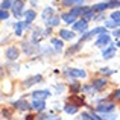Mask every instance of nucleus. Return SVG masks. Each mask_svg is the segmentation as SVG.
<instances>
[{
	"label": "nucleus",
	"instance_id": "f257e3e1",
	"mask_svg": "<svg viewBox=\"0 0 120 120\" xmlns=\"http://www.w3.org/2000/svg\"><path fill=\"white\" fill-rule=\"evenodd\" d=\"M109 44H111V37H109L108 34H102V35H99V38L96 40L94 46L96 47H105V46H109Z\"/></svg>",
	"mask_w": 120,
	"mask_h": 120
},
{
	"label": "nucleus",
	"instance_id": "f03ea898",
	"mask_svg": "<svg viewBox=\"0 0 120 120\" xmlns=\"http://www.w3.org/2000/svg\"><path fill=\"white\" fill-rule=\"evenodd\" d=\"M114 103H99L96 106V111L97 112H102V114H108V112H112L114 111Z\"/></svg>",
	"mask_w": 120,
	"mask_h": 120
},
{
	"label": "nucleus",
	"instance_id": "7ed1b4c3",
	"mask_svg": "<svg viewBox=\"0 0 120 120\" xmlns=\"http://www.w3.org/2000/svg\"><path fill=\"white\" fill-rule=\"evenodd\" d=\"M12 12L17 18H20L23 15V0H15L12 3Z\"/></svg>",
	"mask_w": 120,
	"mask_h": 120
},
{
	"label": "nucleus",
	"instance_id": "20e7f679",
	"mask_svg": "<svg viewBox=\"0 0 120 120\" xmlns=\"http://www.w3.org/2000/svg\"><path fill=\"white\" fill-rule=\"evenodd\" d=\"M50 96V91L49 90H41V91H34L32 93V99L34 100H44Z\"/></svg>",
	"mask_w": 120,
	"mask_h": 120
},
{
	"label": "nucleus",
	"instance_id": "39448f33",
	"mask_svg": "<svg viewBox=\"0 0 120 120\" xmlns=\"http://www.w3.org/2000/svg\"><path fill=\"white\" fill-rule=\"evenodd\" d=\"M102 55H103V58H105V59L114 58V56H116V44H109V46L102 52Z\"/></svg>",
	"mask_w": 120,
	"mask_h": 120
},
{
	"label": "nucleus",
	"instance_id": "423d86ee",
	"mask_svg": "<svg viewBox=\"0 0 120 120\" xmlns=\"http://www.w3.org/2000/svg\"><path fill=\"white\" fill-rule=\"evenodd\" d=\"M67 76H73V78H82L84 79L87 76V71L85 70H81V68H70L67 71Z\"/></svg>",
	"mask_w": 120,
	"mask_h": 120
},
{
	"label": "nucleus",
	"instance_id": "0eeeda50",
	"mask_svg": "<svg viewBox=\"0 0 120 120\" xmlns=\"http://www.w3.org/2000/svg\"><path fill=\"white\" fill-rule=\"evenodd\" d=\"M6 56H8V59H11V61H15V59L20 56V50H18L17 47H9V49L6 50Z\"/></svg>",
	"mask_w": 120,
	"mask_h": 120
},
{
	"label": "nucleus",
	"instance_id": "6e6552de",
	"mask_svg": "<svg viewBox=\"0 0 120 120\" xmlns=\"http://www.w3.org/2000/svg\"><path fill=\"white\" fill-rule=\"evenodd\" d=\"M73 27H75V30H81V32H85V30H87V27H88V21L82 18V20L76 21V23L73 24Z\"/></svg>",
	"mask_w": 120,
	"mask_h": 120
},
{
	"label": "nucleus",
	"instance_id": "1a4fd4ad",
	"mask_svg": "<svg viewBox=\"0 0 120 120\" xmlns=\"http://www.w3.org/2000/svg\"><path fill=\"white\" fill-rule=\"evenodd\" d=\"M30 108L41 112V111H44V108H46V102H44V100H34L32 105H30Z\"/></svg>",
	"mask_w": 120,
	"mask_h": 120
},
{
	"label": "nucleus",
	"instance_id": "9d476101",
	"mask_svg": "<svg viewBox=\"0 0 120 120\" xmlns=\"http://www.w3.org/2000/svg\"><path fill=\"white\" fill-rule=\"evenodd\" d=\"M35 17H37V14H35V11H34V9L26 11V12H24V21H26V24H30L34 20H35Z\"/></svg>",
	"mask_w": 120,
	"mask_h": 120
},
{
	"label": "nucleus",
	"instance_id": "9b49d317",
	"mask_svg": "<svg viewBox=\"0 0 120 120\" xmlns=\"http://www.w3.org/2000/svg\"><path fill=\"white\" fill-rule=\"evenodd\" d=\"M59 37H61V40H73L75 38V32L67 30V29H62L61 32H59Z\"/></svg>",
	"mask_w": 120,
	"mask_h": 120
},
{
	"label": "nucleus",
	"instance_id": "f8f14e48",
	"mask_svg": "<svg viewBox=\"0 0 120 120\" xmlns=\"http://www.w3.org/2000/svg\"><path fill=\"white\" fill-rule=\"evenodd\" d=\"M91 85H93L96 90H102V88L106 87V79H94Z\"/></svg>",
	"mask_w": 120,
	"mask_h": 120
},
{
	"label": "nucleus",
	"instance_id": "ddd939ff",
	"mask_svg": "<svg viewBox=\"0 0 120 120\" xmlns=\"http://www.w3.org/2000/svg\"><path fill=\"white\" fill-rule=\"evenodd\" d=\"M14 106L17 109H20V111H26L27 108H30V105H27L26 100H17V102L14 103Z\"/></svg>",
	"mask_w": 120,
	"mask_h": 120
},
{
	"label": "nucleus",
	"instance_id": "4468645a",
	"mask_svg": "<svg viewBox=\"0 0 120 120\" xmlns=\"http://www.w3.org/2000/svg\"><path fill=\"white\" fill-rule=\"evenodd\" d=\"M61 18L64 20V23H67V24H75V23H76V21H75V20H76V17H73L70 12H67V14H62Z\"/></svg>",
	"mask_w": 120,
	"mask_h": 120
},
{
	"label": "nucleus",
	"instance_id": "2eb2a0df",
	"mask_svg": "<svg viewBox=\"0 0 120 120\" xmlns=\"http://www.w3.org/2000/svg\"><path fill=\"white\" fill-rule=\"evenodd\" d=\"M26 26H27L26 21H18V23L15 24V35L21 37V34H23V29H24Z\"/></svg>",
	"mask_w": 120,
	"mask_h": 120
},
{
	"label": "nucleus",
	"instance_id": "dca6fc26",
	"mask_svg": "<svg viewBox=\"0 0 120 120\" xmlns=\"http://www.w3.org/2000/svg\"><path fill=\"white\" fill-rule=\"evenodd\" d=\"M70 102L75 103L76 106H81L82 103H84V96H78V94H73V96L70 97Z\"/></svg>",
	"mask_w": 120,
	"mask_h": 120
},
{
	"label": "nucleus",
	"instance_id": "f3484780",
	"mask_svg": "<svg viewBox=\"0 0 120 120\" xmlns=\"http://www.w3.org/2000/svg\"><path fill=\"white\" fill-rule=\"evenodd\" d=\"M64 111L67 112V114H75V112H78V106L70 102V103H67V105L64 106Z\"/></svg>",
	"mask_w": 120,
	"mask_h": 120
},
{
	"label": "nucleus",
	"instance_id": "a211bd4d",
	"mask_svg": "<svg viewBox=\"0 0 120 120\" xmlns=\"http://www.w3.org/2000/svg\"><path fill=\"white\" fill-rule=\"evenodd\" d=\"M43 81V76L41 75H37V76H34V78H30V79H27L26 81V87H29V85H32V84H40V82Z\"/></svg>",
	"mask_w": 120,
	"mask_h": 120
},
{
	"label": "nucleus",
	"instance_id": "6ab92c4d",
	"mask_svg": "<svg viewBox=\"0 0 120 120\" xmlns=\"http://www.w3.org/2000/svg\"><path fill=\"white\" fill-rule=\"evenodd\" d=\"M52 46H53V49L55 50H58V52H61L62 50V40H58V38H52Z\"/></svg>",
	"mask_w": 120,
	"mask_h": 120
},
{
	"label": "nucleus",
	"instance_id": "aec40b11",
	"mask_svg": "<svg viewBox=\"0 0 120 120\" xmlns=\"http://www.w3.org/2000/svg\"><path fill=\"white\" fill-rule=\"evenodd\" d=\"M91 9H93L94 12H102V11H105V9H108V5H106V3H96Z\"/></svg>",
	"mask_w": 120,
	"mask_h": 120
},
{
	"label": "nucleus",
	"instance_id": "412c9836",
	"mask_svg": "<svg viewBox=\"0 0 120 120\" xmlns=\"http://www.w3.org/2000/svg\"><path fill=\"white\" fill-rule=\"evenodd\" d=\"M52 15H53V8H46L43 11V18L44 20H49V18H52Z\"/></svg>",
	"mask_w": 120,
	"mask_h": 120
},
{
	"label": "nucleus",
	"instance_id": "4be33fe9",
	"mask_svg": "<svg viewBox=\"0 0 120 120\" xmlns=\"http://www.w3.org/2000/svg\"><path fill=\"white\" fill-rule=\"evenodd\" d=\"M58 23H59V17H58V15H53L52 18H49V20L46 21L47 26H56Z\"/></svg>",
	"mask_w": 120,
	"mask_h": 120
},
{
	"label": "nucleus",
	"instance_id": "5701e85b",
	"mask_svg": "<svg viewBox=\"0 0 120 120\" xmlns=\"http://www.w3.org/2000/svg\"><path fill=\"white\" fill-rule=\"evenodd\" d=\"M91 32H93V35H102V34H108V30H106V27H94Z\"/></svg>",
	"mask_w": 120,
	"mask_h": 120
},
{
	"label": "nucleus",
	"instance_id": "b1692460",
	"mask_svg": "<svg viewBox=\"0 0 120 120\" xmlns=\"http://www.w3.org/2000/svg\"><path fill=\"white\" fill-rule=\"evenodd\" d=\"M70 14L73 15V17H79V15H82V8L81 6H76V8L70 9Z\"/></svg>",
	"mask_w": 120,
	"mask_h": 120
},
{
	"label": "nucleus",
	"instance_id": "393cba45",
	"mask_svg": "<svg viewBox=\"0 0 120 120\" xmlns=\"http://www.w3.org/2000/svg\"><path fill=\"white\" fill-rule=\"evenodd\" d=\"M81 90H82V85H81V84H76V82H75V84H71V85H70V91H73L75 94L79 93Z\"/></svg>",
	"mask_w": 120,
	"mask_h": 120
},
{
	"label": "nucleus",
	"instance_id": "a878e982",
	"mask_svg": "<svg viewBox=\"0 0 120 120\" xmlns=\"http://www.w3.org/2000/svg\"><path fill=\"white\" fill-rule=\"evenodd\" d=\"M117 26H120V24L117 23V21H114V20L105 21V27H111V29H114V27H117Z\"/></svg>",
	"mask_w": 120,
	"mask_h": 120
},
{
	"label": "nucleus",
	"instance_id": "bb28decb",
	"mask_svg": "<svg viewBox=\"0 0 120 120\" xmlns=\"http://www.w3.org/2000/svg\"><path fill=\"white\" fill-rule=\"evenodd\" d=\"M106 5H108V9L119 8V6H120V0H111V2H108Z\"/></svg>",
	"mask_w": 120,
	"mask_h": 120
},
{
	"label": "nucleus",
	"instance_id": "cd10ccee",
	"mask_svg": "<svg viewBox=\"0 0 120 120\" xmlns=\"http://www.w3.org/2000/svg\"><path fill=\"white\" fill-rule=\"evenodd\" d=\"M12 3L14 2H11V0H3V3H2V9H9V8H12Z\"/></svg>",
	"mask_w": 120,
	"mask_h": 120
},
{
	"label": "nucleus",
	"instance_id": "c85d7f7f",
	"mask_svg": "<svg viewBox=\"0 0 120 120\" xmlns=\"http://www.w3.org/2000/svg\"><path fill=\"white\" fill-rule=\"evenodd\" d=\"M111 20H114V21H117V23L120 24V11H114L111 14Z\"/></svg>",
	"mask_w": 120,
	"mask_h": 120
},
{
	"label": "nucleus",
	"instance_id": "c756f323",
	"mask_svg": "<svg viewBox=\"0 0 120 120\" xmlns=\"http://www.w3.org/2000/svg\"><path fill=\"white\" fill-rule=\"evenodd\" d=\"M84 3V0H64V5H81Z\"/></svg>",
	"mask_w": 120,
	"mask_h": 120
},
{
	"label": "nucleus",
	"instance_id": "7c9ffc66",
	"mask_svg": "<svg viewBox=\"0 0 120 120\" xmlns=\"http://www.w3.org/2000/svg\"><path fill=\"white\" fill-rule=\"evenodd\" d=\"M6 18H9V12L5 9H0V20H6Z\"/></svg>",
	"mask_w": 120,
	"mask_h": 120
},
{
	"label": "nucleus",
	"instance_id": "2f4dec72",
	"mask_svg": "<svg viewBox=\"0 0 120 120\" xmlns=\"http://www.w3.org/2000/svg\"><path fill=\"white\" fill-rule=\"evenodd\" d=\"M79 49H81V44H75V47H71V49H68V50H67V55H70V53H75V52H78Z\"/></svg>",
	"mask_w": 120,
	"mask_h": 120
},
{
	"label": "nucleus",
	"instance_id": "473e14b6",
	"mask_svg": "<svg viewBox=\"0 0 120 120\" xmlns=\"http://www.w3.org/2000/svg\"><path fill=\"white\" fill-rule=\"evenodd\" d=\"M81 120H93V119H91L90 112H82V114H81Z\"/></svg>",
	"mask_w": 120,
	"mask_h": 120
},
{
	"label": "nucleus",
	"instance_id": "72a5a7b5",
	"mask_svg": "<svg viewBox=\"0 0 120 120\" xmlns=\"http://www.w3.org/2000/svg\"><path fill=\"white\" fill-rule=\"evenodd\" d=\"M103 120H116V114H103V117H102Z\"/></svg>",
	"mask_w": 120,
	"mask_h": 120
},
{
	"label": "nucleus",
	"instance_id": "f704fd0d",
	"mask_svg": "<svg viewBox=\"0 0 120 120\" xmlns=\"http://www.w3.org/2000/svg\"><path fill=\"white\" fill-rule=\"evenodd\" d=\"M100 71H102L103 75H112V73H114V70H111V68H106V67L100 68Z\"/></svg>",
	"mask_w": 120,
	"mask_h": 120
},
{
	"label": "nucleus",
	"instance_id": "c9c22d12",
	"mask_svg": "<svg viewBox=\"0 0 120 120\" xmlns=\"http://www.w3.org/2000/svg\"><path fill=\"white\" fill-rule=\"evenodd\" d=\"M112 35H114L116 38H120V29H116L114 32H112Z\"/></svg>",
	"mask_w": 120,
	"mask_h": 120
},
{
	"label": "nucleus",
	"instance_id": "e433bc0d",
	"mask_svg": "<svg viewBox=\"0 0 120 120\" xmlns=\"http://www.w3.org/2000/svg\"><path fill=\"white\" fill-rule=\"evenodd\" d=\"M114 97H120V88L117 91H114Z\"/></svg>",
	"mask_w": 120,
	"mask_h": 120
},
{
	"label": "nucleus",
	"instance_id": "4c0bfd02",
	"mask_svg": "<svg viewBox=\"0 0 120 120\" xmlns=\"http://www.w3.org/2000/svg\"><path fill=\"white\" fill-rule=\"evenodd\" d=\"M44 120H61L59 117H50V119H44Z\"/></svg>",
	"mask_w": 120,
	"mask_h": 120
},
{
	"label": "nucleus",
	"instance_id": "58836bf2",
	"mask_svg": "<svg viewBox=\"0 0 120 120\" xmlns=\"http://www.w3.org/2000/svg\"><path fill=\"white\" fill-rule=\"evenodd\" d=\"M26 120H34V116H27V117H26Z\"/></svg>",
	"mask_w": 120,
	"mask_h": 120
},
{
	"label": "nucleus",
	"instance_id": "ea45409f",
	"mask_svg": "<svg viewBox=\"0 0 120 120\" xmlns=\"http://www.w3.org/2000/svg\"><path fill=\"white\" fill-rule=\"evenodd\" d=\"M116 46H117V47H120V41H119V43H117V44H116Z\"/></svg>",
	"mask_w": 120,
	"mask_h": 120
}]
</instances>
